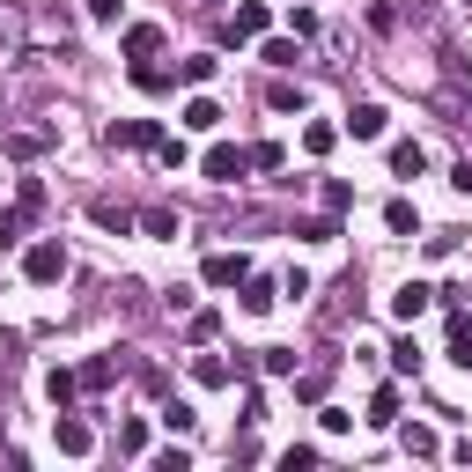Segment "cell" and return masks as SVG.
<instances>
[{
	"mask_svg": "<svg viewBox=\"0 0 472 472\" xmlns=\"http://www.w3.org/2000/svg\"><path fill=\"white\" fill-rule=\"evenodd\" d=\"M82 384H89V391H103V384H111V354H96V362L82 369Z\"/></svg>",
	"mask_w": 472,
	"mask_h": 472,
	"instance_id": "23",
	"label": "cell"
},
{
	"mask_svg": "<svg viewBox=\"0 0 472 472\" xmlns=\"http://www.w3.org/2000/svg\"><path fill=\"white\" fill-rule=\"evenodd\" d=\"M192 369H200V384H229V362H214V354H200Z\"/></svg>",
	"mask_w": 472,
	"mask_h": 472,
	"instance_id": "24",
	"label": "cell"
},
{
	"mask_svg": "<svg viewBox=\"0 0 472 472\" xmlns=\"http://www.w3.org/2000/svg\"><path fill=\"white\" fill-rule=\"evenodd\" d=\"M155 44H162V30H155V23H133V30H126V59H148Z\"/></svg>",
	"mask_w": 472,
	"mask_h": 472,
	"instance_id": "11",
	"label": "cell"
},
{
	"mask_svg": "<svg viewBox=\"0 0 472 472\" xmlns=\"http://www.w3.org/2000/svg\"><path fill=\"white\" fill-rule=\"evenodd\" d=\"M244 170H251V162H244V148H229V141H221V148H207V177H214V185H236Z\"/></svg>",
	"mask_w": 472,
	"mask_h": 472,
	"instance_id": "2",
	"label": "cell"
},
{
	"mask_svg": "<svg viewBox=\"0 0 472 472\" xmlns=\"http://www.w3.org/2000/svg\"><path fill=\"white\" fill-rule=\"evenodd\" d=\"M369 421H377V428H391V421H398V391H391V384L369 398Z\"/></svg>",
	"mask_w": 472,
	"mask_h": 472,
	"instance_id": "15",
	"label": "cell"
},
{
	"mask_svg": "<svg viewBox=\"0 0 472 472\" xmlns=\"http://www.w3.org/2000/svg\"><path fill=\"white\" fill-rule=\"evenodd\" d=\"M23 273H30L37 288H52L59 273H67V244H52V236H44V244H30V259H23Z\"/></svg>",
	"mask_w": 472,
	"mask_h": 472,
	"instance_id": "1",
	"label": "cell"
},
{
	"mask_svg": "<svg viewBox=\"0 0 472 472\" xmlns=\"http://www.w3.org/2000/svg\"><path fill=\"white\" fill-rule=\"evenodd\" d=\"M295 236H310V244H332V236H339V221H332V214H318V221H295Z\"/></svg>",
	"mask_w": 472,
	"mask_h": 472,
	"instance_id": "17",
	"label": "cell"
},
{
	"mask_svg": "<svg viewBox=\"0 0 472 472\" xmlns=\"http://www.w3.org/2000/svg\"><path fill=\"white\" fill-rule=\"evenodd\" d=\"M244 162H251V170H280V148H273V141H251Z\"/></svg>",
	"mask_w": 472,
	"mask_h": 472,
	"instance_id": "18",
	"label": "cell"
},
{
	"mask_svg": "<svg viewBox=\"0 0 472 472\" xmlns=\"http://www.w3.org/2000/svg\"><path fill=\"white\" fill-rule=\"evenodd\" d=\"M185 126H200V133H214V126H221V111H214V103L200 96V103H185Z\"/></svg>",
	"mask_w": 472,
	"mask_h": 472,
	"instance_id": "16",
	"label": "cell"
},
{
	"mask_svg": "<svg viewBox=\"0 0 472 472\" xmlns=\"http://www.w3.org/2000/svg\"><path fill=\"white\" fill-rule=\"evenodd\" d=\"M244 273H251V259H244V251H214V259H207V288H236Z\"/></svg>",
	"mask_w": 472,
	"mask_h": 472,
	"instance_id": "3",
	"label": "cell"
},
{
	"mask_svg": "<svg viewBox=\"0 0 472 472\" xmlns=\"http://www.w3.org/2000/svg\"><path fill=\"white\" fill-rule=\"evenodd\" d=\"M118 450L141 457V450H148V428H141V421H126V428H118Z\"/></svg>",
	"mask_w": 472,
	"mask_h": 472,
	"instance_id": "20",
	"label": "cell"
},
{
	"mask_svg": "<svg viewBox=\"0 0 472 472\" xmlns=\"http://www.w3.org/2000/svg\"><path fill=\"white\" fill-rule=\"evenodd\" d=\"M103 141H111V148H155V141H162V133H155V126H148V118H126V126H111V133H103Z\"/></svg>",
	"mask_w": 472,
	"mask_h": 472,
	"instance_id": "7",
	"label": "cell"
},
{
	"mask_svg": "<svg viewBox=\"0 0 472 472\" xmlns=\"http://www.w3.org/2000/svg\"><path fill=\"white\" fill-rule=\"evenodd\" d=\"M450 362L472 369V318H465V310H450Z\"/></svg>",
	"mask_w": 472,
	"mask_h": 472,
	"instance_id": "8",
	"label": "cell"
},
{
	"mask_svg": "<svg viewBox=\"0 0 472 472\" xmlns=\"http://www.w3.org/2000/svg\"><path fill=\"white\" fill-rule=\"evenodd\" d=\"M74 391H82V377H67V369H52V406H67Z\"/></svg>",
	"mask_w": 472,
	"mask_h": 472,
	"instance_id": "22",
	"label": "cell"
},
{
	"mask_svg": "<svg viewBox=\"0 0 472 472\" xmlns=\"http://www.w3.org/2000/svg\"><path fill=\"white\" fill-rule=\"evenodd\" d=\"M428 295H436V288H421V280H406V288L391 295V310H398V318L413 325V318H421V310H428Z\"/></svg>",
	"mask_w": 472,
	"mask_h": 472,
	"instance_id": "9",
	"label": "cell"
},
{
	"mask_svg": "<svg viewBox=\"0 0 472 472\" xmlns=\"http://www.w3.org/2000/svg\"><path fill=\"white\" fill-rule=\"evenodd\" d=\"M421 170H428L421 141H398V148H391V177H421Z\"/></svg>",
	"mask_w": 472,
	"mask_h": 472,
	"instance_id": "10",
	"label": "cell"
},
{
	"mask_svg": "<svg viewBox=\"0 0 472 472\" xmlns=\"http://www.w3.org/2000/svg\"><path fill=\"white\" fill-rule=\"evenodd\" d=\"M141 229H148V236H177V214H170V207H148Z\"/></svg>",
	"mask_w": 472,
	"mask_h": 472,
	"instance_id": "19",
	"label": "cell"
},
{
	"mask_svg": "<svg viewBox=\"0 0 472 472\" xmlns=\"http://www.w3.org/2000/svg\"><path fill=\"white\" fill-rule=\"evenodd\" d=\"M244 310H251V318L273 310V280H244Z\"/></svg>",
	"mask_w": 472,
	"mask_h": 472,
	"instance_id": "14",
	"label": "cell"
},
{
	"mask_svg": "<svg viewBox=\"0 0 472 472\" xmlns=\"http://www.w3.org/2000/svg\"><path fill=\"white\" fill-rule=\"evenodd\" d=\"M384 118H391L384 103H354V111H347V133H354V141H377V133H384Z\"/></svg>",
	"mask_w": 472,
	"mask_h": 472,
	"instance_id": "5",
	"label": "cell"
},
{
	"mask_svg": "<svg viewBox=\"0 0 472 472\" xmlns=\"http://www.w3.org/2000/svg\"><path fill=\"white\" fill-rule=\"evenodd\" d=\"M266 30V0H244V8H236V23H229V44H251Z\"/></svg>",
	"mask_w": 472,
	"mask_h": 472,
	"instance_id": "6",
	"label": "cell"
},
{
	"mask_svg": "<svg viewBox=\"0 0 472 472\" xmlns=\"http://www.w3.org/2000/svg\"><path fill=\"white\" fill-rule=\"evenodd\" d=\"M457 8H472V0H457Z\"/></svg>",
	"mask_w": 472,
	"mask_h": 472,
	"instance_id": "25",
	"label": "cell"
},
{
	"mask_svg": "<svg viewBox=\"0 0 472 472\" xmlns=\"http://www.w3.org/2000/svg\"><path fill=\"white\" fill-rule=\"evenodd\" d=\"M384 221H391V236H413V229H421V214H413V200H391V207H384Z\"/></svg>",
	"mask_w": 472,
	"mask_h": 472,
	"instance_id": "12",
	"label": "cell"
},
{
	"mask_svg": "<svg viewBox=\"0 0 472 472\" xmlns=\"http://www.w3.org/2000/svg\"><path fill=\"white\" fill-rule=\"evenodd\" d=\"M347 207H354V192L339 185V177H325V214H347Z\"/></svg>",
	"mask_w": 472,
	"mask_h": 472,
	"instance_id": "21",
	"label": "cell"
},
{
	"mask_svg": "<svg viewBox=\"0 0 472 472\" xmlns=\"http://www.w3.org/2000/svg\"><path fill=\"white\" fill-rule=\"evenodd\" d=\"M52 443L67 450V457H89L96 450V436H89V421H52Z\"/></svg>",
	"mask_w": 472,
	"mask_h": 472,
	"instance_id": "4",
	"label": "cell"
},
{
	"mask_svg": "<svg viewBox=\"0 0 472 472\" xmlns=\"http://www.w3.org/2000/svg\"><path fill=\"white\" fill-rule=\"evenodd\" d=\"M52 148V133H8V155L15 162H30V155H44Z\"/></svg>",
	"mask_w": 472,
	"mask_h": 472,
	"instance_id": "13",
	"label": "cell"
}]
</instances>
